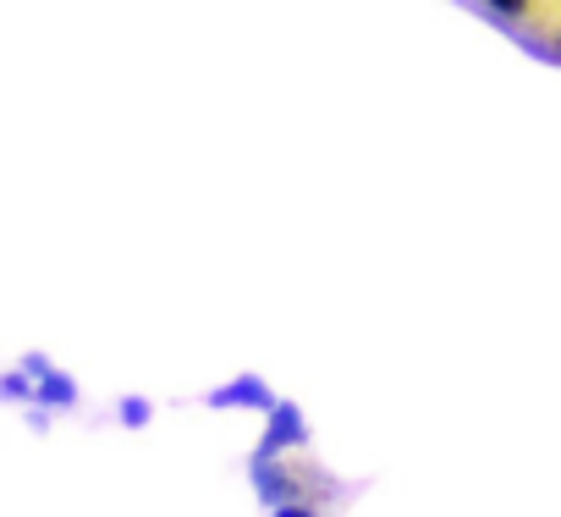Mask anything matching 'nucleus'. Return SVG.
I'll return each mask as SVG.
<instances>
[{
  "label": "nucleus",
  "instance_id": "1",
  "mask_svg": "<svg viewBox=\"0 0 561 517\" xmlns=\"http://www.w3.org/2000/svg\"><path fill=\"white\" fill-rule=\"evenodd\" d=\"M293 446H309V418H304V407H293V402H275L270 413H264V440H259V462H280V451H293Z\"/></svg>",
  "mask_w": 561,
  "mask_h": 517
},
{
  "label": "nucleus",
  "instance_id": "2",
  "mask_svg": "<svg viewBox=\"0 0 561 517\" xmlns=\"http://www.w3.org/2000/svg\"><path fill=\"white\" fill-rule=\"evenodd\" d=\"M248 473H253V495H259V501H270V512H275V506L304 501V495H298V479H304V473H298V468H287V462H259V457H253V462H248Z\"/></svg>",
  "mask_w": 561,
  "mask_h": 517
},
{
  "label": "nucleus",
  "instance_id": "3",
  "mask_svg": "<svg viewBox=\"0 0 561 517\" xmlns=\"http://www.w3.org/2000/svg\"><path fill=\"white\" fill-rule=\"evenodd\" d=\"M204 402H209V407H259V413L275 407V397H270V386H264L259 375H242V380H231V386H215Z\"/></svg>",
  "mask_w": 561,
  "mask_h": 517
},
{
  "label": "nucleus",
  "instance_id": "4",
  "mask_svg": "<svg viewBox=\"0 0 561 517\" xmlns=\"http://www.w3.org/2000/svg\"><path fill=\"white\" fill-rule=\"evenodd\" d=\"M34 402H39V413L45 407H78V386L61 369H50L45 380H34Z\"/></svg>",
  "mask_w": 561,
  "mask_h": 517
},
{
  "label": "nucleus",
  "instance_id": "5",
  "mask_svg": "<svg viewBox=\"0 0 561 517\" xmlns=\"http://www.w3.org/2000/svg\"><path fill=\"white\" fill-rule=\"evenodd\" d=\"M0 397H7V402H34V380L23 369H7V375H0Z\"/></svg>",
  "mask_w": 561,
  "mask_h": 517
},
{
  "label": "nucleus",
  "instance_id": "6",
  "mask_svg": "<svg viewBox=\"0 0 561 517\" xmlns=\"http://www.w3.org/2000/svg\"><path fill=\"white\" fill-rule=\"evenodd\" d=\"M116 413H122V424H149V413H154V407H149V402H138V397H127Z\"/></svg>",
  "mask_w": 561,
  "mask_h": 517
},
{
  "label": "nucleus",
  "instance_id": "7",
  "mask_svg": "<svg viewBox=\"0 0 561 517\" xmlns=\"http://www.w3.org/2000/svg\"><path fill=\"white\" fill-rule=\"evenodd\" d=\"M270 517H320V506L314 501H293V506H275Z\"/></svg>",
  "mask_w": 561,
  "mask_h": 517
}]
</instances>
